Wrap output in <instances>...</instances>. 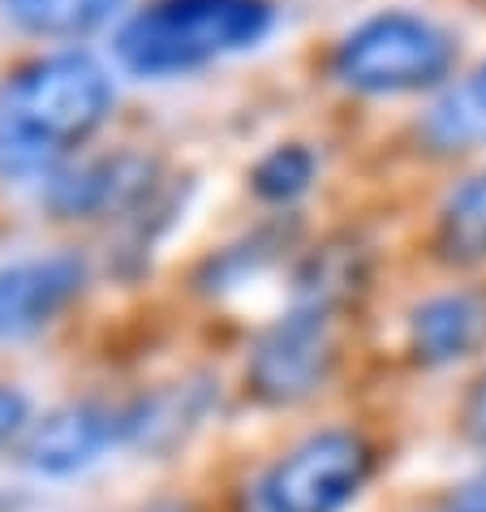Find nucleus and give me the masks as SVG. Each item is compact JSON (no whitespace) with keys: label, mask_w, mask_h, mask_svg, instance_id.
<instances>
[{"label":"nucleus","mask_w":486,"mask_h":512,"mask_svg":"<svg viewBox=\"0 0 486 512\" xmlns=\"http://www.w3.org/2000/svg\"><path fill=\"white\" fill-rule=\"evenodd\" d=\"M155 186V164L142 155H104L52 177L48 207L65 220H91L108 211H125Z\"/></svg>","instance_id":"8"},{"label":"nucleus","mask_w":486,"mask_h":512,"mask_svg":"<svg viewBox=\"0 0 486 512\" xmlns=\"http://www.w3.org/2000/svg\"><path fill=\"white\" fill-rule=\"evenodd\" d=\"M336 302L306 293L254 340L246 383L267 405H297L319 392L336 362V332H332Z\"/></svg>","instance_id":"5"},{"label":"nucleus","mask_w":486,"mask_h":512,"mask_svg":"<svg viewBox=\"0 0 486 512\" xmlns=\"http://www.w3.org/2000/svg\"><path fill=\"white\" fill-rule=\"evenodd\" d=\"M435 241L448 263H486V173L448 194Z\"/></svg>","instance_id":"12"},{"label":"nucleus","mask_w":486,"mask_h":512,"mask_svg":"<svg viewBox=\"0 0 486 512\" xmlns=\"http://www.w3.org/2000/svg\"><path fill=\"white\" fill-rule=\"evenodd\" d=\"M486 345V297L439 293L413 306L409 349L422 366H452Z\"/></svg>","instance_id":"9"},{"label":"nucleus","mask_w":486,"mask_h":512,"mask_svg":"<svg viewBox=\"0 0 486 512\" xmlns=\"http://www.w3.org/2000/svg\"><path fill=\"white\" fill-rule=\"evenodd\" d=\"M422 138L435 151H478L486 147V61L456 78L422 121Z\"/></svg>","instance_id":"10"},{"label":"nucleus","mask_w":486,"mask_h":512,"mask_svg":"<svg viewBox=\"0 0 486 512\" xmlns=\"http://www.w3.org/2000/svg\"><path fill=\"white\" fill-rule=\"evenodd\" d=\"M267 31V0H151L117 31V56L138 78H173L246 52Z\"/></svg>","instance_id":"2"},{"label":"nucleus","mask_w":486,"mask_h":512,"mask_svg":"<svg viewBox=\"0 0 486 512\" xmlns=\"http://www.w3.org/2000/svg\"><path fill=\"white\" fill-rule=\"evenodd\" d=\"M134 444L130 405L74 401L39 418L22 439V465L39 478H69L95 465L104 452Z\"/></svg>","instance_id":"6"},{"label":"nucleus","mask_w":486,"mask_h":512,"mask_svg":"<svg viewBox=\"0 0 486 512\" xmlns=\"http://www.w3.org/2000/svg\"><path fill=\"white\" fill-rule=\"evenodd\" d=\"M456 61L452 35L422 13L388 9L340 39L332 56L336 78L366 95H400L439 87Z\"/></svg>","instance_id":"3"},{"label":"nucleus","mask_w":486,"mask_h":512,"mask_svg":"<svg viewBox=\"0 0 486 512\" xmlns=\"http://www.w3.org/2000/svg\"><path fill=\"white\" fill-rule=\"evenodd\" d=\"M121 0H0V13L31 35L44 39H78L99 31Z\"/></svg>","instance_id":"11"},{"label":"nucleus","mask_w":486,"mask_h":512,"mask_svg":"<svg viewBox=\"0 0 486 512\" xmlns=\"http://www.w3.org/2000/svg\"><path fill=\"white\" fill-rule=\"evenodd\" d=\"M435 512H486V469L474 478H465L461 487H452Z\"/></svg>","instance_id":"15"},{"label":"nucleus","mask_w":486,"mask_h":512,"mask_svg":"<svg viewBox=\"0 0 486 512\" xmlns=\"http://www.w3.org/2000/svg\"><path fill=\"white\" fill-rule=\"evenodd\" d=\"M375 474V448L349 426H327L276 457L246 487V512H345Z\"/></svg>","instance_id":"4"},{"label":"nucleus","mask_w":486,"mask_h":512,"mask_svg":"<svg viewBox=\"0 0 486 512\" xmlns=\"http://www.w3.org/2000/svg\"><path fill=\"white\" fill-rule=\"evenodd\" d=\"M147 512H190L185 504H155V508H147Z\"/></svg>","instance_id":"17"},{"label":"nucleus","mask_w":486,"mask_h":512,"mask_svg":"<svg viewBox=\"0 0 486 512\" xmlns=\"http://www.w3.org/2000/svg\"><path fill=\"white\" fill-rule=\"evenodd\" d=\"M87 284V263L78 254H39L0 267V345L26 340L48 327Z\"/></svg>","instance_id":"7"},{"label":"nucleus","mask_w":486,"mask_h":512,"mask_svg":"<svg viewBox=\"0 0 486 512\" xmlns=\"http://www.w3.org/2000/svg\"><path fill=\"white\" fill-rule=\"evenodd\" d=\"M461 431L469 435V444H478L486 452V375L469 383L465 405H461Z\"/></svg>","instance_id":"14"},{"label":"nucleus","mask_w":486,"mask_h":512,"mask_svg":"<svg viewBox=\"0 0 486 512\" xmlns=\"http://www.w3.org/2000/svg\"><path fill=\"white\" fill-rule=\"evenodd\" d=\"M314 168H319L314 151H306L302 142H289V147L267 151L263 160L254 164L250 186L259 198H267V203H289V198H297L314 181Z\"/></svg>","instance_id":"13"},{"label":"nucleus","mask_w":486,"mask_h":512,"mask_svg":"<svg viewBox=\"0 0 486 512\" xmlns=\"http://www.w3.org/2000/svg\"><path fill=\"white\" fill-rule=\"evenodd\" d=\"M112 99L108 69L87 52H52L9 74L0 87V177L52 173L104 125Z\"/></svg>","instance_id":"1"},{"label":"nucleus","mask_w":486,"mask_h":512,"mask_svg":"<svg viewBox=\"0 0 486 512\" xmlns=\"http://www.w3.org/2000/svg\"><path fill=\"white\" fill-rule=\"evenodd\" d=\"M22 426H26V396L18 388H5V383H0V448H5Z\"/></svg>","instance_id":"16"}]
</instances>
